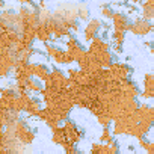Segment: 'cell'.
<instances>
[{
	"instance_id": "cell-1",
	"label": "cell",
	"mask_w": 154,
	"mask_h": 154,
	"mask_svg": "<svg viewBox=\"0 0 154 154\" xmlns=\"http://www.w3.org/2000/svg\"><path fill=\"white\" fill-rule=\"evenodd\" d=\"M9 128L12 130V136L15 139H18L21 143H32L35 139V130H32L24 119H20Z\"/></svg>"
},
{
	"instance_id": "cell-2",
	"label": "cell",
	"mask_w": 154,
	"mask_h": 154,
	"mask_svg": "<svg viewBox=\"0 0 154 154\" xmlns=\"http://www.w3.org/2000/svg\"><path fill=\"white\" fill-rule=\"evenodd\" d=\"M109 69V74H110V79L113 82H122V80H127L130 79V75L133 72V68L128 66L127 63L124 62H113Z\"/></svg>"
},
{
	"instance_id": "cell-3",
	"label": "cell",
	"mask_w": 154,
	"mask_h": 154,
	"mask_svg": "<svg viewBox=\"0 0 154 154\" xmlns=\"http://www.w3.org/2000/svg\"><path fill=\"white\" fill-rule=\"evenodd\" d=\"M44 48H45L47 56H48L54 63L63 65V63H72V62H74V59L66 53V50H60L59 47L51 45V44H44Z\"/></svg>"
},
{
	"instance_id": "cell-4",
	"label": "cell",
	"mask_w": 154,
	"mask_h": 154,
	"mask_svg": "<svg viewBox=\"0 0 154 154\" xmlns=\"http://www.w3.org/2000/svg\"><path fill=\"white\" fill-rule=\"evenodd\" d=\"M128 32H131V33L136 35V36H145V35L154 32V24H152L151 21L142 18V17H137L134 21H131Z\"/></svg>"
},
{
	"instance_id": "cell-5",
	"label": "cell",
	"mask_w": 154,
	"mask_h": 154,
	"mask_svg": "<svg viewBox=\"0 0 154 154\" xmlns=\"http://www.w3.org/2000/svg\"><path fill=\"white\" fill-rule=\"evenodd\" d=\"M62 127H63V130H65V133H66L68 142H71V143L80 142V140L83 139V136H85L83 130H80L79 127H77L72 121H69V119H66V121L62 124Z\"/></svg>"
},
{
	"instance_id": "cell-6",
	"label": "cell",
	"mask_w": 154,
	"mask_h": 154,
	"mask_svg": "<svg viewBox=\"0 0 154 154\" xmlns=\"http://www.w3.org/2000/svg\"><path fill=\"white\" fill-rule=\"evenodd\" d=\"M101 27H104L103 23H101V20H98V18H91V20L88 21V24L85 26V29H83V38H85V41L92 42V41L98 36V32H100Z\"/></svg>"
},
{
	"instance_id": "cell-7",
	"label": "cell",
	"mask_w": 154,
	"mask_h": 154,
	"mask_svg": "<svg viewBox=\"0 0 154 154\" xmlns=\"http://www.w3.org/2000/svg\"><path fill=\"white\" fill-rule=\"evenodd\" d=\"M130 18L127 17V14L121 12V11H116L113 18H112V26H113V30H118V32H128L130 30Z\"/></svg>"
},
{
	"instance_id": "cell-8",
	"label": "cell",
	"mask_w": 154,
	"mask_h": 154,
	"mask_svg": "<svg viewBox=\"0 0 154 154\" xmlns=\"http://www.w3.org/2000/svg\"><path fill=\"white\" fill-rule=\"evenodd\" d=\"M30 66H32V74L33 77H36V79L42 83H45L48 79H50V75H51V71L50 68L42 63V62H30Z\"/></svg>"
},
{
	"instance_id": "cell-9",
	"label": "cell",
	"mask_w": 154,
	"mask_h": 154,
	"mask_svg": "<svg viewBox=\"0 0 154 154\" xmlns=\"http://www.w3.org/2000/svg\"><path fill=\"white\" fill-rule=\"evenodd\" d=\"M110 48H112V42L106 41V38H103V36H97L92 42H89L88 53L89 54H98V53H103V51H110Z\"/></svg>"
},
{
	"instance_id": "cell-10",
	"label": "cell",
	"mask_w": 154,
	"mask_h": 154,
	"mask_svg": "<svg viewBox=\"0 0 154 154\" xmlns=\"http://www.w3.org/2000/svg\"><path fill=\"white\" fill-rule=\"evenodd\" d=\"M85 51H86V50H83V45L77 41L75 36L71 35V36L68 38V41H66V53L74 59V62H77V59H79Z\"/></svg>"
},
{
	"instance_id": "cell-11",
	"label": "cell",
	"mask_w": 154,
	"mask_h": 154,
	"mask_svg": "<svg viewBox=\"0 0 154 154\" xmlns=\"http://www.w3.org/2000/svg\"><path fill=\"white\" fill-rule=\"evenodd\" d=\"M137 116L142 122L148 124V125H154V106H148V104H140L137 109Z\"/></svg>"
},
{
	"instance_id": "cell-12",
	"label": "cell",
	"mask_w": 154,
	"mask_h": 154,
	"mask_svg": "<svg viewBox=\"0 0 154 154\" xmlns=\"http://www.w3.org/2000/svg\"><path fill=\"white\" fill-rule=\"evenodd\" d=\"M142 85H143V91L140 94V97L146 98H154V74L148 72L143 75L142 79Z\"/></svg>"
},
{
	"instance_id": "cell-13",
	"label": "cell",
	"mask_w": 154,
	"mask_h": 154,
	"mask_svg": "<svg viewBox=\"0 0 154 154\" xmlns=\"http://www.w3.org/2000/svg\"><path fill=\"white\" fill-rule=\"evenodd\" d=\"M51 140L54 143L60 145L62 148L68 143V137H66V133H65V130H63L62 125L57 127V128H54V130H51Z\"/></svg>"
},
{
	"instance_id": "cell-14",
	"label": "cell",
	"mask_w": 154,
	"mask_h": 154,
	"mask_svg": "<svg viewBox=\"0 0 154 154\" xmlns=\"http://www.w3.org/2000/svg\"><path fill=\"white\" fill-rule=\"evenodd\" d=\"M112 133L115 136L119 134H127V116H122L116 121H113V127H112Z\"/></svg>"
},
{
	"instance_id": "cell-15",
	"label": "cell",
	"mask_w": 154,
	"mask_h": 154,
	"mask_svg": "<svg viewBox=\"0 0 154 154\" xmlns=\"http://www.w3.org/2000/svg\"><path fill=\"white\" fill-rule=\"evenodd\" d=\"M41 110H42V107H41V101L36 100V98H32V101L27 104V107H26L24 112H26L29 116H36V118H38V115L41 113Z\"/></svg>"
},
{
	"instance_id": "cell-16",
	"label": "cell",
	"mask_w": 154,
	"mask_h": 154,
	"mask_svg": "<svg viewBox=\"0 0 154 154\" xmlns=\"http://www.w3.org/2000/svg\"><path fill=\"white\" fill-rule=\"evenodd\" d=\"M26 89L29 94H41L44 91V86L35 79V77H32V79H29L26 82Z\"/></svg>"
},
{
	"instance_id": "cell-17",
	"label": "cell",
	"mask_w": 154,
	"mask_h": 154,
	"mask_svg": "<svg viewBox=\"0 0 154 154\" xmlns=\"http://www.w3.org/2000/svg\"><path fill=\"white\" fill-rule=\"evenodd\" d=\"M115 139H113V133L109 127L103 128L101 131V136H100V143H112Z\"/></svg>"
},
{
	"instance_id": "cell-18",
	"label": "cell",
	"mask_w": 154,
	"mask_h": 154,
	"mask_svg": "<svg viewBox=\"0 0 154 154\" xmlns=\"http://www.w3.org/2000/svg\"><path fill=\"white\" fill-rule=\"evenodd\" d=\"M115 12H116V11H113V9H112V5H109V3L101 5V15H103L104 18L112 20V18H113V15H115Z\"/></svg>"
},
{
	"instance_id": "cell-19",
	"label": "cell",
	"mask_w": 154,
	"mask_h": 154,
	"mask_svg": "<svg viewBox=\"0 0 154 154\" xmlns=\"http://www.w3.org/2000/svg\"><path fill=\"white\" fill-rule=\"evenodd\" d=\"M89 18V9L86 5L79 3V20H88Z\"/></svg>"
},
{
	"instance_id": "cell-20",
	"label": "cell",
	"mask_w": 154,
	"mask_h": 154,
	"mask_svg": "<svg viewBox=\"0 0 154 154\" xmlns=\"http://www.w3.org/2000/svg\"><path fill=\"white\" fill-rule=\"evenodd\" d=\"M137 143H139V146H140V148H143L145 151H148V148H149V145H151V142H148L145 137H142V139H137Z\"/></svg>"
},
{
	"instance_id": "cell-21",
	"label": "cell",
	"mask_w": 154,
	"mask_h": 154,
	"mask_svg": "<svg viewBox=\"0 0 154 154\" xmlns=\"http://www.w3.org/2000/svg\"><path fill=\"white\" fill-rule=\"evenodd\" d=\"M146 154H154V142H151V145H149V148H148Z\"/></svg>"
}]
</instances>
